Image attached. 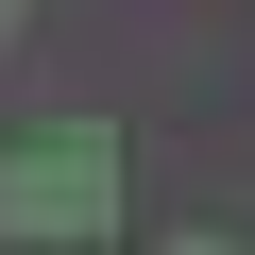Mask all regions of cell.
Listing matches in <instances>:
<instances>
[{
  "mask_svg": "<svg viewBox=\"0 0 255 255\" xmlns=\"http://www.w3.org/2000/svg\"><path fill=\"white\" fill-rule=\"evenodd\" d=\"M102 221H119V136H102V119L0 153V238H102Z\"/></svg>",
  "mask_w": 255,
  "mask_h": 255,
  "instance_id": "obj_1",
  "label": "cell"
},
{
  "mask_svg": "<svg viewBox=\"0 0 255 255\" xmlns=\"http://www.w3.org/2000/svg\"><path fill=\"white\" fill-rule=\"evenodd\" d=\"M153 255H221V238H153Z\"/></svg>",
  "mask_w": 255,
  "mask_h": 255,
  "instance_id": "obj_2",
  "label": "cell"
},
{
  "mask_svg": "<svg viewBox=\"0 0 255 255\" xmlns=\"http://www.w3.org/2000/svg\"><path fill=\"white\" fill-rule=\"evenodd\" d=\"M17 17H34V0H0V34H17Z\"/></svg>",
  "mask_w": 255,
  "mask_h": 255,
  "instance_id": "obj_3",
  "label": "cell"
}]
</instances>
